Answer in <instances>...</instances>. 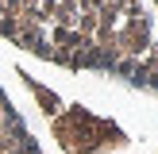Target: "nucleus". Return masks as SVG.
I'll return each instance as SVG.
<instances>
[{
    "instance_id": "f03ea898",
    "label": "nucleus",
    "mask_w": 158,
    "mask_h": 154,
    "mask_svg": "<svg viewBox=\"0 0 158 154\" xmlns=\"http://www.w3.org/2000/svg\"><path fill=\"white\" fill-rule=\"evenodd\" d=\"M0 154H39L27 123L19 120V112H15V104L8 100L4 89H0Z\"/></svg>"
},
{
    "instance_id": "f257e3e1",
    "label": "nucleus",
    "mask_w": 158,
    "mask_h": 154,
    "mask_svg": "<svg viewBox=\"0 0 158 154\" xmlns=\"http://www.w3.org/2000/svg\"><path fill=\"white\" fill-rule=\"evenodd\" d=\"M0 38L158 92V0H0Z\"/></svg>"
}]
</instances>
